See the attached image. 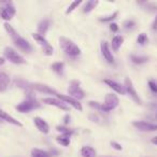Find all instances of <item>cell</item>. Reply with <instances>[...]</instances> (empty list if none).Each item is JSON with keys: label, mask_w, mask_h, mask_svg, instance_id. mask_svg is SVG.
Here are the masks:
<instances>
[{"label": "cell", "mask_w": 157, "mask_h": 157, "mask_svg": "<svg viewBox=\"0 0 157 157\" xmlns=\"http://www.w3.org/2000/svg\"><path fill=\"white\" fill-rule=\"evenodd\" d=\"M59 44L63 51L70 57H78L81 55V48H78L72 40L66 37L59 38Z\"/></svg>", "instance_id": "1"}, {"label": "cell", "mask_w": 157, "mask_h": 157, "mask_svg": "<svg viewBox=\"0 0 157 157\" xmlns=\"http://www.w3.org/2000/svg\"><path fill=\"white\" fill-rule=\"evenodd\" d=\"M40 107H41V103H39V101L36 99L35 96H27L26 99H24L22 102L16 105L15 109L20 113H28L33 110L39 109Z\"/></svg>", "instance_id": "2"}, {"label": "cell", "mask_w": 157, "mask_h": 157, "mask_svg": "<svg viewBox=\"0 0 157 157\" xmlns=\"http://www.w3.org/2000/svg\"><path fill=\"white\" fill-rule=\"evenodd\" d=\"M68 96L76 99V100H81L84 99L86 96L85 92L81 88V82L78 80H72L69 83L68 87Z\"/></svg>", "instance_id": "3"}, {"label": "cell", "mask_w": 157, "mask_h": 157, "mask_svg": "<svg viewBox=\"0 0 157 157\" xmlns=\"http://www.w3.org/2000/svg\"><path fill=\"white\" fill-rule=\"evenodd\" d=\"M3 54H5V58L7 60H9L10 63H15V65H24L26 63V59L22 56L18 52H16L13 48L11 46H7L5 48V51H3Z\"/></svg>", "instance_id": "4"}, {"label": "cell", "mask_w": 157, "mask_h": 157, "mask_svg": "<svg viewBox=\"0 0 157 157\" xmlns=\"http://www.w3.org/2000/svg\"><path fill=\"white\" fill-rule=\"evenodd\" d=\"M120 103V99L113 93H109L105 95V101L101 103L100 111L101 112H111L112 110H114Z\"/></svg>", "instance_id": "5"}, {"label": "cell", "mask_w": 157, "mask_h": 157, "mask_svg": "<svg viewBox=\"0 0 157 157\" xmlns=\"http://www.w3.org/2000/svg\"><path fill=\"white\" fill-rule=\"evenodd\" d=\"M31 37L33 38V40H35L36 42L39 43V45H41L44 55H46V56H52L53 53H54V48L48 43V41L45 39L44 36L39 35L38 33H31Z\"/></svg>", "instance_id": "6"}, {"label": "cell", "mask_w": 157, "mask_h": 157, "mask_svg": "<svg viewBox=\"0 0 157 157\" xmlns=\"http://www.w3.org/2000/svg\"><path fill=\"white\" fill-rule=\"evenodd\" d=\"M124 88H125V92H126V94H128L129 96H130V98L132 99V100L135 101L137 105H142L141 98H140L139 95H138V93H137V90H136L135 86H133V83H132V81L130 80V78H125Z\"/></svg>", "instance_id": "7"}, {"label": "cell", "mask_w": 157, "mask_h": 157, "mask_svg": "<svg viewBox=\"0 0 157 157\" xmlns=\"http://www.w3.org/2000/svg\"><path fill=\"white\" fill-rule=\"evenodd\" d=\"M15 14L16 9L12 2H7L6 3V7L1 8V10H0V17L2 18L3 21H6V23L11 21Z\"/></svg>", "instance_id": "8"}, {"label": "cell", "mask_w": 157, "mask_h": 157, "mask_svg": "<svg viewBox=\"0 0 157 157\" xmlns=\"http://www.w3.org/2000/svg\"><path fill=\"white\" fill-rule=\"evenodd\" d=\"M42 102L45 103L48 105H53L55 108H58L63 111H69L70 107L68 105H66L63 101H61L60 99L56 98V97H45V98L42 99Z\"/></svg>", "instance_id": "9"}, {"label": "cell", "mask_w": 157, "mask_h": 157, "mask_svg": "<svg viewBox=\"0 0 157 157\" xmlns=\"http://www.w3.org/2000/svg\"><path fill=\"white\" fill-rule=\"evenodd\" d=\"M56 98L60 99L61 101H63V102L66 103V105H70V107H72L73 109H75L76 111L78 112H82L83 111V105H82V103L80 102L78 100H76V99L72 98V97L68 96V95H61L59 94L58 96L56 97Z\"/></svg>", "instance_id": "10"}, {"label": "cell", "mask_w": 157, "mask_h": 157, "mask_svg": "<svg viewBox=\"0 0 157 157\" xmlns=\"http://www.w3.org/2000/svg\"><path fill=\"white\" fill-rule=\"evenodd\" d=\"M31 88L33 90H37V92L43 93L46 95H54L55 97H57L59 95V93L57 90H55L54 88H52L51 86L46 85V84H42V83H33L30 84Z\"/></svg>", "instance_id": "11"}, {"label": "cell", "mask_w": 157, "mask_h": 157, "mask_svg": "<svg viewBox=\"0 0 157 157\" xmlns=\"http://www.w3.org/2000/svg\"><path fill=\"white\" fill-rule=\"evenodd\" d=\"M13 42H14V44H15L16 48H18V50H21L22 52H24V53L33 52V46H31V44L29 43L26 39L21 37V36H18L17 38H15V39L13 40Z\"/></svg>", "instance_id": "12"}, {"label": "cell", "mask_w": 157, "mask_h": 157, "mask_svg": "<svg viewBox=\"0 0 157 157\" xmlns=\"http://www.w3.org/2000/svg\"><path fill=\"white\" fill-rule=\"evenodd\" d=\"M133 127L140 131H156L157 130V124H153V123L144 122V121H137V122L132 123Z\"/></svg>", "instance_id": "13"}, {"label": "cell", "mask_w": 157, "mask_h": 157, "mask_svg": "<svg viewBox=\"0 0 157 157\" xmlns=\"http://www.w3.org/2000/svg\"><path fill=\"white\" fill-rule=\"evenodd\" d=\"M100 48H101V54H102L103 58L107 60V63H114V56L111 52V48H110L109 43H108L107 41H101Z\"/></svg>", "instance_id": "14"}, {"label": "cell", "mask_w": 157, "mask_h": 157, "mask_svg": "<svg viewBox=\"0 0 157 157\" xmlns=\"http://www.w3.org/2000/svg\"><path fill=\"white\" fill-rule=\"evenodd\" d=\"M33 123H35V126L37 127V129L40 132L44 133V135H48L50 132V126L43 118L36 116V117H33Z\"/></svg>", "instance_id": "15"}, {"label": "cell", "mask_w": 157, "mask_h": 157, "mask_svg": "<svg viewBox=\"0 0 157 157\" xmlns=\"http://www.w3.org/2000/svg\"><path fill=\"white\" fill-rule=\"evenodd\" d=\"M103 82H105V83L107 84V85L109 86L111 90H113L115 93H117L118 95H125V94H126L124 86H122L120 83H117L116 81H113V80H111V78H105V80H103Z\"/></svg>", "instance_id": "16"}, {"label": "cell", "mask_w": 157, "mask_h": 157, "mask_svg": "<svg viewBox=\"0 0 157 157\" xmlns=\"http://www.w3.org/2000/svg\"><path fill=\"white\" fill-rule=\"evenodd\" d=\"M0 120L5 121V122H7V123H10V124L14 125V126L23 127V124L20 122V121H17L16 118H14L13 116H11L9 113H7V112L2 109H0Z\"/></svg>", "instance_id": "17"}, {"label": "cell", "mask_w": 157, "mask_h": 157, "mask_svg": "<svg viewBox=\"0 0 157 157\" xmlns=\"http://www.w3.org/2000/svg\"><path fill=\"white\" fill-rule=\"evenodd\" d=\"M11 78L10 75L6 72H0V93H3L9 88Z\"/></svg>", "instance_id": "18"}, {"label": "cell", "mask_w": 157, "mask_h": 157, "mask_svg": "<svg viewBox=\"0 0 157 157\" xmlns=\"http://www.w3.org/2000/svg\"><path fill=\"white\" fill-rule=\"evenodd\" d=\"M50 26H51V20H48V18H44V20L40 21L37 26L38 33L41 36H45V33L50 29Z\"/></svg>", "instance_id": "19"}, {"label": "cell", "mask_w": 157, "mask_h": 157, "mask_svg": "<svg viewBox=\"0 0 157 157\" xmlns=\"http://www.w3.org/2000/svg\"><path fill=\"white\" fill-rule=\"evenodd\" d=\"M123 43H124V37H123V36L117 35L112 38L111 48H112V50H113V52H118V50L121 48Z\"/></svg>", "instance_id": "20"}, {"label": "cell", "mask_w": 157, "mask_h": 157, "mask_svg": "<svg viewBox=\"0 0 157 157\" xmlns=\"http://www.w3.org/2000/svg\"><path fill=\"white\" fill-rule=\"evenodd\" d=\"M81 155L82 157H96L97 152L93 146L90 145H84L81 148Z\"/></svg>", "instance_id": "21"}, {"label": "cell", "mask_w": 157, "mask_h": 157, "mask_svg": "<svg viewBox=\"0 0 157 157\" xmlns=\"http://www.w3.org/2000/svg\"><path fill=\"white\" fill-rule=\"evenodd\" d=\"M51 69L55 72V73L59 74V75H63V70H65V63L63 61H56V63H53L51 65Z\"/></svg>", "instance_id": "22"}, {"label": "cell", "mask_w": 157, "mask_h": 157, "mask_svg": "<svg viewBox=\"0 0 157 157\" xmlns=\"http://www.w3.org/2000/svg\"><path fill=\"white\" fill-rule=\"evenodd\" d=\"M30 156L31 157H52V155L50 154V152L48 151L41 150V148H33L30 152Z\"/></svg>", "instance_id": "23"}, {"label": "cell", "mask_w": 157, "mask_h": 157, "mask_svg": "<svg viewBox=\"0 0 157 157\" xmlns=\"http://www.w3.org/2000/svg\"><path fill=\"white\" fill-rule=\"evenodd\" d=\"M99 5V1L98 0H90L87 2L85 3L83 8V12L84 13H90L94 9H96V7Z\"/></svg>", "instance_id": "24"}, {"label": "cell", "mask_w": 157, "mask_h": 157, "mask_svg": "<svg viewBox=\"0 0 157 157\" xmlns=\"http://www.w3.org/2000/svg\"><path fill=\"white\" fill-rule=\"evenodd\" d=\"M3 26H5L6 31H7L8 35L11 37L12 40H14L15 38H17L18 36H20L17 31H16L15 29L13 28V26H11V25H10V23H5V25H3Z\"/></svg>", "instance_id": "25"}, {"label": "cell", "mask_w": 157, "mask_h": 157, "mask_svg": "<svg viewBox=\"0 0 157 157\" xmlns=\"http://www.w3.org/2000/svg\"><path fill=\"white\" fill-rule=\"evenodd\" d=\"M130 60L132 61L136 65H142V63H145L148 61V57L147 56H138V55H131L130 56Z\"/></svg>", "instance_id": "26"}, {"label": "cell", "mask_w": 157, "mask_h": 157, "mask_svg": "<svg viewBox=\"0 0 157 157\" xmlns=\"http://www.w3.org/2000/svg\"><path fill=\"white\" fill-rule=\"evenodd\" d=\"M56 130L58 131V132H60L63 136H68V137H71L74 132L73 129L68 128V127H66V126H60V125L56 126Z\"/></svg>", "instance_id": "27"}, {"label": "cell", "mask_w": 157, "mask_h": 157, "mask_svg": "<svg viewBox=\"0 0 157 157\" xmlns=\"http://www.w3.org/2000/svg\"><path fill=\"white\" fill-rule=\"evenodd\" d=\"M117 15H118V11H115V12H113V13L109 14V15H105V16L100 17L99 21H100L101 23H110V24H111V23L117 17Z\"/></svg>", "instance_id": "28"}, {"label": "cell", "mask_w": 157, "mask_h": 157, "mask_svg": "<svg viewBox=\"0 0 157 157\" xmlns=\"http://www.w3.org/2000/svg\"><path fill=\"white\" fill-rule=\"evenodd\" d=\"M56 142L58 144H60L61 146H68L70 144V137L60 135L58 137H56Z\"/></svg>", "instance_id": "29"}, {"label": "cell", "mask_w": 157, "mask_h": 157, "mask_svg": "<svg viewBox=\"0 0 157 157\" xmlns=\"http://www.w3.org/2000/svg\"><path fill=\"white\" fill-rule=\"evenodd\" d=\"M82 2H83L82 0H75V1H73V2H71V3H70L69 7H68V9L66 10V14H67V15H69L70 13H72V12H73L74 10H75L76 8L78 7V6L81 5Z\"/></svg>", "instance_id": "30"}, {"label": "cell", "mask_w": 157, "mask_h": 157, "mask_svg": "<svg viewBox=\"0 0 157 157\" xmlns=\"http://www.w3.org/2000/svg\"><path fill=\"white\" fill-rule=\"evenodd\" d=\"M137 42L140 45H145L146 43H148V37L145 33H141L137 38Z\"/></svg>", "instance_id": "31"}, {"label": "cell", "mask_w": 157, "mask_h": 157, "mask_svg": "<svg viewBox=\"0 0 157 157\" xmlns=\"http://www.w3.org/2000/svg\"><path fill=\"white\" fill-rule=\"evenodd\" d=\"M123 27L126 30H133L136 27V22L133 20H126L123 23Z\"/></svg>", "instance_id": "32"}, {"label": "cell", "mask_w": 157, "mask_h": 157, "mask_svg": "<svg viewBox=\"0 0 157 157\" xmlns=\"http://www.w3.org/2000/svg\"><path fill=\"white\" fill-rule=\"evenodd\" d=\"M88 105L92 108H94L95 110H97V111H100V108H101V103L100 102H97V101H88Z\"/></svg>", "instance_id": "33"}, {"label": "cell", "mask_w": 157, "mask_h": 157, "mask_svg": "<svg viewBox=\"0 0 157 157\" xmlns=\"http://www.w3.org/2000/svg\"><path fill=\"white\" fill-rule=\"evenodd\" d=\"M148 87H150V90H152L153 93L157 94V83L156 82L153 81V80H150V81H148Z\"/></svg>", "instance_id": "34"}, {"label": "cell", "mask_w": 157, "mask_h": 157, "mask_svg": "<svg viewBox=\"0 0 157 157\" xmlns=\"http://www.w3.org/2000/svg\"><path fill=\"white\" fill-rule=\"evenodd\" d=\"M110 144H111V146L114 148V150H116V151H122L123 150V146L121 145L120 143H117L116 141H111L110 142Z\"/></svg>", "instance_id": "35"}, {"label": "cell", "mask_w": 157, "mask_h": 157, "mask_svg": "<svg viewBox=\"0 0 157 157\" xmlns=\"http://www.w3.org/2000/svg\"><path fill=\"white\" fill-rule=\"evenodd\" d=\"M118 29H120V27H118V25L116 24V23H111L110 24V30L113 31V33H117Z\"/></svg>", "instance_id": "36"}, {"label": "cell", "mask_w": 157, "mask_h": 157, "mask_svg": "<svg viewBox=\"0 0 157 157\" xmlns=\"http://www.w3.org/2000/svg\"><path fill=\"white\" fill-rule=\"evenodd\" d=\"M152 29H153V30H156L157 31V15H156V17L154 18V21H153Z\"/></svg>", "instance_id": "37"}, {"label": "cell", "mask_w": 157, "mask_h": 157, "mask_svg": "<svg viewBox=\"0 0 157 157\" xmlns=\"http://www.w3.org/2000/svg\"><path fill=\"white\" fill-rule=\"evenodd\" d=\"M69 123H70V115H69V114H67V115L65 116V118H63V124L68 125Z\"/></svg>", "instance_id": "38"}, {"label": "cell", "mask_w": 157, "mask_h": 157, "mask_svg": "<svg viewBox=\"0 0 157 157\" xmlns=\"http://www.w3.org/2000/svg\"><path fill=\"white\" fill-rule=\"evenodd\" d=\"M151 142H152L153 144H155V145H157V136L156 137H154L152 140H151Z\"/></svg>", "instance_id": "39"}, {"label": "cell", "mask_w": 157, "mask_h": 157, "mask_svg": "<svg viewBox=\"0 0 157 157\" xmlns=\"http://www.w3.org/2000/svg\"><path fill=\"white\" fill-rule=\"evenodd\" d=\"M5 63H6V58H5V57H0V66L3 65Z\"/></svg>", "instance_id": "40"}, {"label": "cell", "mask_w": 157, "mask_h": 157, "mask_svg": "<svg viewBox=\"0 0 157 157\" xmlns=\"http://www.w3.org/2000/svg\"><path fill=\"white\" fill-rule=\"evenodd\" d=\"M156 118H157V114H156Z\"/></svg>", "instance_id": "41"}]
</instances>
